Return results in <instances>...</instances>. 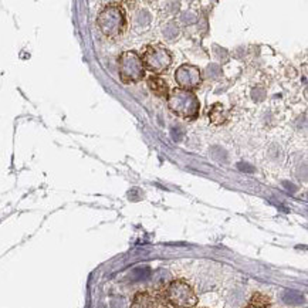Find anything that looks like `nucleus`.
Segmentation results:
<instances>
[{"instance_id":"obj_1","label":"nucleus","mask_w":308,"mask_h":308,"mask_svg":"<svg viewBox=\"0 0 308 308\" xmlns=\"http://www.w3.org/2000/svg\"><path fill=\"white\" fill-rule=\"evenodd\" d=\"M158 301H161L166 308H195L199 298L186 281L172 280L163 286Z\"/></svg>"},{"instance_id":"obj_2","label":"nucleus","mask_w":308,"mask_h":308,"mask_svg":"<svg viewBox=\"0 0 308 308\" xmlns=\"http://www.w3.org/2000/svg\"><path fill=\"white\" fill-rule=\"evenodd\" d=\"M168 105L173 114L182 118H195L199 114V100L193 91L175 88L169 91Z\"/></svg>"},{"instance_id":"obj_3","label":"nucleus","mask_w":308,"mask_h":308,"mask_svg":"<svg viewBox=\"0 0 308 308\" xmlns=\"http://www.w3.org/2000/svg\"><path fill=\"white\" fill-rule=\"evenodd\" d=\"M97 24L107 37H118L127 29V17L121 7L107 6L98 15Z\"/></svg>"},{"instance_id":"obj_4","label":"nucleus","mask_w":308,"mask_h":308,"mask_svg":"<svg viewBox=\"0 0 308 308\" xmlns=\"http://www.w3.org/2000/svg\"><path fill=\"white\" fill-rule=\"evenodd\" d=\"M120 77L125 84L138 83L145 77V68L142 66L141 57L135 51H125L118 58Z\"/></svg>"},{"instance_id":"obj_5","label":"nucleus","mask_w":308,"mask_h":308,"mask_svg":"<svg viewBox=\"0 0 308 308\" xmlns=\"http://www.w3.org/2000/svg\"><path fill=\"white\" fill-rule=\"evenodd\" d=\"M139 57H141L144 68L155 74H161L163 71H166L172 64L171 53L165 47L158 46V44L146 46L144 51H142V55H139Z\"/></svg>"},{"instance_id":"obj_6","label":"nucleus","mask_w":308,"mask_h":308,"mask_svg":"<svg viewBox=\"0 0 308 308\" xmlns=\"http://www.w3.org/2000/svg\"><path fill=\"white\" fill-rule=\"evenodd\" d=\"M175 80L179 86L178 88L192 91L199 88V86L202 84V74H200V70L196 66L183 64L176 70Z\"/></svg>"},{"instance_id":"obj_7","label":"nucleus","mask_w":308,"mask_h":308,"mask_svg":"<svg viewBox=\"0 0 308 308\" xmlns=\"http://www.w3.org/2000/svg\"><path fill=\"white\" fill-rule=\"evenodd\" d=\"M159 307V301L158 298L151 294L149 291H138L132 301H131V307L129 308H158Z\"/></svg>"},{"instance_id":"obj_8","label":"nucleus","mask_w":308,"mask_h":308,"mask_svg":"<svg viewBox=\"0 0 308 308\" xmlns=\"http://www.w3.org/2000/svg\"><path fill=\"white\" fill-rule=\"evenodd\" d=\"M148 87H149V90L152 91L156 97H159V98H168V95H169L168 83L163 78L158 77V75H151L148 78Z\"/></svg>"},{"instance_id":"obj_9","label":"nucleus","mask_w":308,"mask_h":308,"mask_svg":"<svg viewBox=\"0 0 308 308\" xmlns=\"http://www.w3.org/2000/svg\"><path fill=\"white\" fill-rule=\"evenodd\" d=\"M227 117H229V114H227V109H224V107L222 105V104H215L212 109H210V112H209V118H210V121L215 124V125H222V124H224L226 121H227Z\"/></svg>"},{"instance_id":"obj_10","label":"nucleus","mask_w":308,"mask_h":308,"mask_svg":"<svg viewBox=\"0 0 308 308\" xmlns=\"http://www.w3.org/2000/svg\"><path fill=\"white\" fill-rule=\"evenodd\" d=\"M250 306L256 308H269L270 307V298L261 292H256L250 300Z\"/></svg>"},{"instance_id":"obj_11","label":"nucleus","mask_w":308,"mask_h":308,"mask_svg":"<svg viewBox=\"0 0 308 308\" xmlns=\"http://www.w3.org/2000/svg\"><path fill=\"white\" fill-rule=\"evenodd\" d=\"M283 300L289 304H300L303 301V297L298 294V292H294V291H287L284 295H283Z\"/></svg>"},{"instance_id":"obj_12","label":"nucleus","mask_w":308,"mask_h":308,"mask_svg":"<svg viewBox=\"0 0 308 308\" xmlns=\"http://www.w3.org/2000/svg\"><path fill=\"white\" fill-rule=\"evenodd\" d=\"M163 34H165V37H168V38H173V37L178 36V27H176L173 23H169V24L165 27Z\"/></svg>"},{"instance_id":"obj_13","label":"nucleus","mask_w":308,"mask_h":308,"mask_svg":"<svg viewBox=\"0 0 308 308\" xmlns=\"http://www.w3.org/2000/svg\"><path fill=\"white\" fill-rule=\"evenodd\" d=\"M207 73L213 74V77H216V75L220 74V67H218V66H212V67L207 68Z\"/></svg>"},{"instance_id":"obj_14","label":"nucleus","mask_w":308,"mask_h":308,"mask_svg":"<svg viewBox=\"0 0 308 308\" xmlns=\"http://www.w3.org/2000/svg\"><path fill=\"white\" fill-rule=\"evenodd\" d=\"M244 308H256V307H253V306H247V307H244Z\"/></svg>"},{"instance_id":"obj_15","label":"nucleus","mask_w":308,"mask_h":308,"mask_svg":"<svg viewBox=\"0 0 308 308\" xmlns=\"http://www.w3.org/2000/svg\"><path fill=\"white\" fill-rule=\"evenodd\" d=\"M202 308H206V307H202Z\"/></svg>"}]
</instances>
